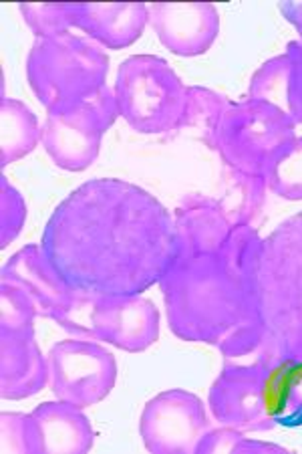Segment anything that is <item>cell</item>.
<instances>
[{
  "instance_id": "obj_15",
  "label": "cell",
  "mask_w": 302,
  "mask_h": 454,
  "mask_svg": "<svg viewBox=\"0 0 302 454\" xmlns=\"http://www.w3.org/2000/svg\"><path fill=\"white\" fill-rule=\"evenodd\" d=\"M178 256L216 253L234 231L222 200L202 194L183 196L174 212Z\"/></svg>"
},
{
  "instance_id": "obj_2",
  "label": "cell",
  "mask_w": 302,
  "mask_h": 454,
  "mask_svg": "<svg viewBox=\"0 0 302 454\" xmlns=\"http://www.w3.org/2000/svg\"><path fill=\"white\" fill-rule=\"evenodd\" d=\"M262 237L254 226H234L216 253L175 256L159 289L169 332L182 341L218 346L228 333L260 319L256 269Z\"/></svg>"
},
{
  "instance_id": "obj_18",
  "label": "cell",
  "mask_w": 302,
  "mask_h": 454,
  "mask_svg": "<svg viewBox=\"0 0 302 454\" xmlns=\"http://www.w3.org/2000/svg\"><path fill=\"white\" fill-rule=\"evenodd\" d=\"M264 408L283 428H302V360L283 357L264 376Z\"/></svg>"
},
{
  "instance_id": "obj_8",
  "label": "cell",
  "mask_w": 302,
  "mask_h": 454,
  "mask_svg": "<svg viewBox=\"0 0 302 454\" xmlns=\"http://www.w3.org/2000/svg\"><path fill=\"white\" fill-rule=\"evenodd\" d=\"M49 387L57 400L89 408L105 400L117 382L115 356L99 341L65 340L47 354Z\"/></svg>"
},
{
  "instance_id": "obj_14",
  "label": "cell",
  "mask_w": 302,
  "mask_h": 454,
  "mask_svg": "<svg viewBox=\"0 0 302 454\" xmlns=\"http://www.w3.org/2000/svg\"><path fill=\"white\" fill-rule=\"evenodd\" d=\"M147 25L145 3H75L73 11V28L112 51L134 45Z\"/></svg>"
},
{
  "instance_id": "obj_10",
  "label": "cell",
  "mask_w": 302,
  "mask_h": 454,
  "mask_svg": "<svg viewBox=\"0 0 302 454\" xmlns=\"http://www.w3.org/2000/svg\"><path fill=\"white\" fill-rule=\"evenodd\" d=\"M204 402L188 390L174 387L147 402L139 434L153 454H196V446L212 430Z\"/></svg>"
},
{
  "instance_id": "obj_11",
  "label": "cell",
  "mask_w": 302,
  "mask_h": 454,
  "mask_svg": "<svg viewBox=\"0 0 302 454\" xmlns=\"http://www.w3.org/2000/svg\"><path fill=\"white\" fill-rule=\"evenodd\" d=\"M159 309L142 295L99 299L93 311L95 340L128 354H142L159 340Z\"/></svg>"
},
{
  "instance_id": "obj_1",
  "label": "cell",
  "mask_w": 302,
  "mask_h": 454,
  "mask_svg": "<svg viewBox=\"0 0 302 454\" xmlns=\"http://www.w3.org/2000/svg\"><path fill=\"white\" fill-rule=\"evenodd\" d=\"M41 247L71 291L95 299L142 295L178 256L174 215L121 178H93L57 204Z\"/></svg>"
},
{
  "instance_id": "obj_17",
  "label": "cell",
  "mask_w": 302,
  "mask_h": 454,
  "mask_svg": "<svg viewBox=\"0 0 302 454\" xmlns=\"http://www.w3.org/2000/svg\"><path fill=\"white\" fill-rule=\"evenodd\" d=\"M39 454H85L93 449L95 430L83 408L63 400L43 402L33 412Z\"/></svg>"
},
{
  "instance_id": "obj_22",
  "label": "cell",
  "mask_w": 302,
  "mask_h": 454,
  "mask_svg": "<svg viewBox=\"0 0 302 454\" xmlns=\"http://www.w3.org/2000/svg\"><path fill=\"white\" fill-rule=\"evenodd\" d=\"M232 174L230 190H228L222 204L234 226H252L254 216L260 212L264 204V194L268 192L264 178H252V176Z\"/></svg>"
},
{
  "instance_id": "obj_29",
  "label": "cell",
  "mask_w": 302,
  "mask_h": 454,
  "mask_svg": "<svg viewBox=\"0 0 302 454\" xmlns=\"http://www.w3.org/2000/svg\"><path fill=\"white\" fill-rule=\"evenodd\" d=\"M284 53L290 63L289 114L298 126V123H302V39L290 41Z\"/></svg>"
},
{
  "instance_id": "obj_9",
  "label": "cell",
  "mask_w": 302,
  "mask_h": 454,
  "mask_svg": "<svg viewBox=\"0 0 302 454\" xmlns=\"http://www.w3.org/2000/svg\"><path fill=\"white\" fill-rule=\"evenodd\" d=\"M275 362L270 356L258 360L230 362L224 360L222 372L213 380L208 392L212 419L240 432H270L276 424L264 408V376Z\"/></svg>"
},
{
  "instance_id": "obj_32",
  "label": "cell",
  "mask_w": 302,
  "mask_h": 454,
  "mask_svg": "<svg viewBox=\"0 0 302 454\" xmlns=\"http://www.w3.org/2000/svg\"><path fill=\"white\" fill-rule=\"evenodd\" d=\"M278 9L283 12V17L297 28L302 39V3H280Z\"/></svg>"
},
{
  "instance_id": "obj_26",
  "label": "cell",
  "mask_w": 302,
  "mask_h": 454,
  "mask_svg": "<svg viewBox=\"0 0 302 454\" xmlns=\"http://www.w3.org/2000/svg\"><path fill=\"white\" fill-rule=\"evenodd\" d=\"M0 430H3V452L12 454H39V436L31 414L3 412L0 416Z\"/></svg>"
},
{
  "instance_id": "obj_13",
  "label": "cell",
  "mask_w": 302,
  "mask_h": 454,
  "mask_svg": "<svg viewBox=\"0 0 302 454\" xmlns=\"http://www.w3.org/2000/svg\"><path fill=\"white\" fill-rule=\"evenodd\" d=\"M0 275V281L19 285L31 295L39 317L55 321L75 297V291L58 277L41 245H27L9 256Z\"/></svg>"
},
{
  "instance_id": "obj_4",
  "label": "cell",
  "mask_w": 302,
  "mask_h": 454,
  "mask_svg": "<svg viewBox=\"0 0 302 454\" xmlns=\"http://www.w3.org/2000/svg\"><path fill=\"white\" fill-rule=\"evenodd\" d=\"M109 55L85 35L35 39L27 57V82L47 112H63L107 85Z\"/></svg>"
},
{
  "instance_id": "obj_7",
  "label": "cell",
  "mask_w": 302,
  "mask_h": 454,
  "mask_svg": "<svg viewBox=\"0 0 302 454\" xmlns=\"http://www.w3.org/2000/svg\"><path fill=\"white\" fill-rule=\"evenodd\" d=\"M120 115L115 91L105 85L93 98L63 112H50L43 126V148L55 166L67 172L91 168L101 152L105 131Z\"/></svg>"
},
{
  "instance_id": "obj_5",
  "label": "cell",
  "mask_w": 302,
  "mask_h": 454,
  "mask_svg": "<svg viewBox=\"0 0 302 454\" xmlns=\"http://www.w3.org/2000/svg\"><path fill=\"white\" fill-rule=\"evenodd\" d=\"M115 99L131 129L156 136L178 131L186 112L188 85L166 59L131 55L117 69Z\"/></svg>"
},
{
  "instance_id": "obj_24",
  "label": "cell",
  "mask_w": 302,
  "mask_h": 454,
  "mask_svg": "<svg viewBox=\"0 0 302 454\" xmlns=\"http://www.w3.org/2000/svg\"><path fill=\"white\" fill-rule=\"evenodd\" d=\"M39 317L35 301L19 285L0 281V332L35 333V319Z\"/></svg>"
},
{
  "instance_id": "obj_16",
  "label": "cell",
  "mask_w": 302,
  "mask_h": 454,
  "mask_svg": "<svg viewBox=\"0 0 302 454\" xmlns=\"http://www.w3.org/2000/svg\"><path fill=\"white\" fill-rule=\"evenodd\" d=\"M49 386V364L35 333L0 332V396L25 400Z\"/></svg>"
},
{
  "instance_id": "obj_6",
  "label": "cell",
  "mask_w": 302,
  "mask_h": 454,
  "mask_svg": "<svg viewBox=\"0 0 302 454\" xmlns=\"http://www.w3.org/2000/svg\"><path fill=\"white\" fill-rule=\"evenodd\" d=\"M297 137L290 114L267 101L244 98L232 101L216 131V152L228 170L264 178L275 153Z\"/></svg>"
},
{
  "instance_id": "obj_21",
  "label": "cell",
  "mask_w": 302,
  "mask_h": 454,
  "mask_svg": "<svg viewBox=\"0 0 302 454\" xmlns=\"http://www.w3.org/2000/svg\"><path fill=\"white\" fill-rule=\"evenodd\" d=\"M264 182L268 192L278 199L302 200V137L297 136L268 160L264 168Z\"/></svg>"
},
{
  "instance_id": "obj_12",
  "label": "cell",
  "mask_w": 302,
  "mask_h": 454,
  "mask_svg": "<svg viewBox=\"0 0 302 454\" xmlns=\"http://www.w3.org/2000/svg\"><path fill=\"white\" fill-rule=\"evenodd\" d=\"M150 27L161 45L178 57L208 53L220 33V12L212 3H151Z\"/></svg>"
},
{
  "instance_id": "obj_3",
  "label": "cell",
  "mask_w": 302,
  "mask_h": 454,
  "mask_svg": "<svg viewBox=\"0 0 302 454\" xmlns=\"http://www.w3.org/2000/svg\"><path fill=\"white\" fill-rule=\"evenodd\" d=\"M258 315L272 360H302V210L262 239L256 269Z\"/></svg>"
},
{
  "instance_id": "obj_30",
  "label": "cell",
  "mask_w": 302,
  "mask_h": 454,
  "mask_svg": "<svg viewBox=\"0 0 302 454\" xmlns=\"http://www.w3.org/2000/svg\"><path fill=\"white\" fill-rule=\"evenodd\" d=\"M242 438H244V432L220 424L218 428L205 432V436L196 446V454H232Z\"/></svg>"
},
{
  "instance_id": "obj_19",
  "label": "cell",
  "mask_w": 302,
  "mask_h": 454,
  "mask_svg": "<svg viewBox=\"0 0 302 454\" xmlns=\"http://www.w3.org/2000/svg\"><path fill=\"white\" fill-rule=\"evenodd\" d=\"M0 128H3V140H0V166L3 168L28 156L43 140V128L35 112L19 99L3 98Z\"/></svg>"
},
{
  "instance_id": "obj_23",
  "label": "cell",
  "mask_w": 302,
  "mask_h": 454,
  "mask_svg": "<svg viewBox=\"0 0 302 454\" xmlns=\"http://www.w3.org/2000/svg\"><path fill=\"white\" fill-rule=\"evenodd\" d=\"M289 75L290 63L286 53L268 59L250 79L248 98L267 101L289 114Z\"/></svg>"
},
{
  "instance_id": "obj_28",
  "label": "cell",
  "mask_w": 302,
  "mask_h": 454,
  "mask_svg": "<svg viewBox=\"0 0 302 454\" xmlns=\"http://www.w3.org/2000/svg\"><path fill=\"white\" fill-rule=\"evenodd\" d=\"M99 299L89 297V295H81V293L75 291V297L69 303L67 309H65L58 317L55 319V324L61 325L65 332L77 340H89V341H97L95 340V329H93V311L95 305H97Z\"/></svg>"
},
{
  "instance_id": "obj_27",
  "label": "cell",
  "mask_w": 302,
  "mask_h": 454,
  "mask_svg": "<svg viewBox=\"0 0 302 454\" xmlns=\"http://www.w3.org/2000/svg\"><path fill=\"white\" fill-rule=\"evenodd\" d=\"M0 247L6 248L23 231L27 221V202L9 178H0Z\"/></svg>"
},
{
  "instance_id": "obj_31",
  "label": "cell",
  "mask_w": 302,
  "mask_h": 454,
  "mask_svg": "<svg viewBox=\"0 0 302 454\" xmlns=\"http://www.w3.org/2000/svg\"><path fill=\"white\" fill-rule=\"evenodd\" d=\"M270 452H276V454H284L289 452V449H284V446H278V444H272V442H262V441H252V438H242L236 446L232 454H270Z\"/></svg>"
},
{
  "instance_id": "obj_20",
  "label": "cell",
  "mask_w": 302,
  "mask_h": 454,
  "mask_svg": "<svg viewBox=\"0 0 302 454\" xmlns=\"http://www.w3.org/2000/svg\"><path fill=\"white\" fill-rule=\"evenodd\" d=\"M232 101L226 95L208 90V87H188L186 112H183L178 131H186L196 140L204 142L210 150H216V131L226 109Z\"/></svg>"
},
{
  "instance_id": "obj_25",
  "label": "cell",
  "mask_w": 302,
  "mask_h": 454,
  "mask_svg": "<svg viewBox=\"0 0 302 454\" xmlns=\"http://www.w3.org/2000/svg\"><path fill=\"white\" fill-rule=\"evenodd\" d=\"M19 11L36 39L73 31L75 3H23L19 4Z\"/></svg>"
}]
</instances>
